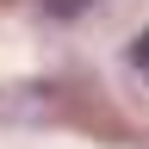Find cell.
I'll return each instance as SVG.
<instances>
[{
  "mask_svg": "<svg viewBox=\"0 0 149 149\" xmlns=\"http://www.w3.org/2000/svg\"><path fill=\"white\" fill-rule=\"evenodd\" d=\"M44 6H50L56 19H74V13H87V6H93V0H44Z\"/></svg>",
  "mask_w": 149,
  "mask_h": 149,
  "instance_id": "cell-2",
  "label": "cell"
},
{
  "mask_svg": "<svg viewBox=\"0 0 149 149\" xmlns=\"http://www.w3.org/2000/svg\"><path fill=\"white\" fill-rule=\"evenodd\" d=\"M130 68H137L143 81H149V25L137 31V44H130Z\"/></svg>",
  "mask_w": 149,
  "mask_h": 149,
  "instance_id": "cell-1",
  "label": "cell"
}]
</instances>
